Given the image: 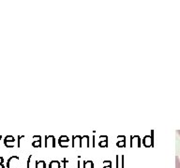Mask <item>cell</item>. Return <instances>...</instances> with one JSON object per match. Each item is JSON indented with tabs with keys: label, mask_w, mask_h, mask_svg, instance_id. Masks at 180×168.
Listing matches in <instances>:
<instances>
[{
	"label": "cell",
	"mask_w": 180,
	"mask_h": 168,
	"mask_svg": "<svg viewBox=\"0 0 180 168\" xmlns=\"http://www.w3.org/2000/svg\"><path fill=\"white\" fill-rule=\"evenodd\" d=\"M9 142H14V138H13V137H10V135H9V137H7L5 138V140H4V143L5 144H7V143H9Z\"/></svg>",
	"instance_id": "cell-1"
},
{
	"label": "cell",
	"mask_w": 180,
	"mask_h": 168,
	"mask_svg": "<svg viewBox=\"0 0 180 168\" xmlns=\"http://www.w3.org/2000/svg\"><path fill=\"white\" fill-rule=\"evenodd\" d=\"M3 161H4L3 158H2V157H0V164H3Z\"/></svg>",
	"instance_id": "cell-2"
},
{
	"label": "cell",
	"mask_w": 180,
	"mask_h": 168,
	"mask_svg": "<svg viewBox=\"0 0 180 168\" xmlns=\"http://www.w3.org/2000/svg\"><path fill=\"white\" fill-rule=\"evenodd\" d=\"M0 168H5L3 164H0Z\"/></svg>",
	"instance_id": "cell-3"
}]
</instances>
